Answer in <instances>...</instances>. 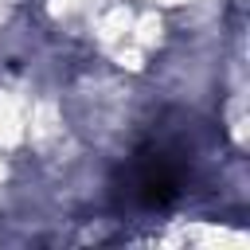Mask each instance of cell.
<instances>
[{"instance_id": "1", "label": "cell", "mask_w": 250, "mask_h": 250, "mask_svg": "<svg viewBox=\"0 0 250 250\" xmlns=\"http://www.w3.org/2000/svg\"><path fill=\"white\" fill-rule=\"evenodd\" d=\"M129 191L145 207H164L180 195V168L164 152H141V160L133 164V188Z\"/></svg>"}]
</instances>
